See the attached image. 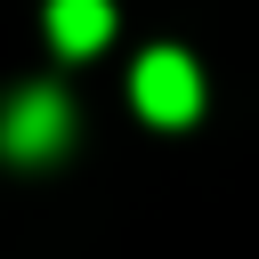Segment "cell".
Listing matches in <instances>:
<instances>
[{"mask_svg":"<svg viewBox=\"0 0 259 259\" xmlns=\"http://www.w3.org/2000/svg\"><path fill=\"white\" fill-rule=\"evenodd\" d=\"M130 97H138L146 121H194V113H202V73H194V57H178V49H154V57H138Z\"/></svg>","mask_w":259,"mask_h":259,"instance_id":"cell-1","label":"cell"},{"mask_svg":"<svg viewBox=\"0 0 259 259\" xmlns=\"http://www.w3.org/2000/svg\"><path fill=\"white\" fill-rule=\"evenodd\" d=\"M65 130H73V113H65L57 89H24V97L0 113V146H8L16 162H49V154L65 146Z\"/></svg>","mask_w":259,"mask_h":259,"instance_id":"cell-2","label":"cell"},{"mask_svg":"<svg viewBox=\"0 0 259 259\" xmlns=\"http://www.w3.org/2000/svg\"><path fill=\"white\" fill-rule=\"evenodd\" d=\"M105 32H113V8L105 0H49V40L65 57H89Z\"/></svg>","mask_w":259,"mask_h":259,"instance_id":"cell-3","label":"cell"}]
</instances>
